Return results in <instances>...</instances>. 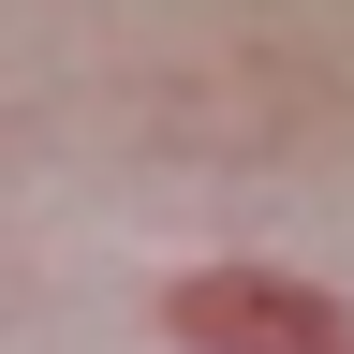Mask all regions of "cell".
Here are the masks:
<instances>
[{"instance_id": "6da1fadb", "label": "cell", "mask_w": 354, "mask_h": 354, "mask_svg": "<svg viewBox=\"0 0 354 354\" xmlns=\"http://www.w3.org/2000/svg\"><path fill=\"white\" fill-rule=\"evenodd\" d=\"M177 339H207V354H354L339 295H310V281H192Z\"/></svg>"}]
</instances>
